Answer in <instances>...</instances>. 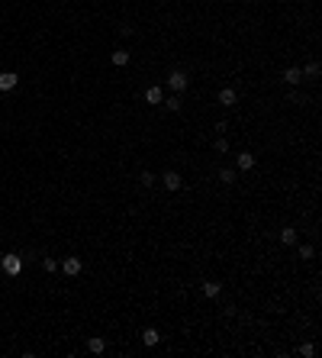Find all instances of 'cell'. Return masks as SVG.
I'll return each instance as SVG.
<instances>
[{"label":"cell","instance_id":"cell-1","mask_svg":"<svg viewBox=\"0 0 322 358\" xmlns=\"http://www.w3.org/2000/svg\"><path fill=\"white\" fill-rule=\"evenodd\" d=\"M0 268H3V274H10V278H20V271H23V258L16 255V252H7V255L0 258Z\"/></svg>","mask_w":322,"mask_h":358},{"label":"cell","instance_id":"cell-2","mask_svg":"<svg viewBox=\"0 0 322 358\" xmlns=\"http://www.w3.org/2000/svg\"><path fill=\"white\" fill-rule=\"evenodd\" d=\"M187 84H190V78H187L184 71H171V74H168V87H171L174 94H184Z\"/></svg>","mask_w":322,"mask_h":358},{"label":"cell","instance_id":"cell-3","mask_svg":"<svg viewBox=\"0 0 322 358\" xmlns=\"http://www.w3.org/2000/svg\"><path fill=\"white\" fill-rule=\"evenodd\" d=\"M58 268H62V271L68 274V278H74V274H81V271H84V262L71 255V258H62V262H58Z\"/></svg>","mask_w":322,"mask_h":358},{"label":"cell","instance_id":"cell-4","mask_svg":"<svg viewBox=\"0 0 322 358\" xmlns=\"http://www.w3.org/2000/svg\"><path fill=\"white\" fill-rule=\"evenodd\" d=\"M161 184L168 187V191H181V187H184V178H181L177 171H164L161 174Z\"/></svg>","mask_w":322,"mask_h":358},{"label":"cell","instance_id":"cell-5","mask_svg":"<svg viewBox=\"0 0 322 358\" xmlns=\"http://www.w3.org/2000/svg\"><path fill=\"white\" fill-rule=\"evenodd\" d=\"M20 84V74L16 71H0V91H13Z\"/></svg>","mask_w":322,"mask_h":358},{"label":"cell","instance_id":"cell-6","mask_svg":"<svg viewBox=\"0 0 322 358\" xmlns=\"http://www.w3.org/2000/svg\"><path fill=\"white\" fill-rule=\"evenodd\" d=\"M284 84H290V87L303 84V68H297V65H293V68H287L284 71Z\"/></svg>","mask_w":322,"mask_h":358},{"label":"cell","instance_id":"cell-7","mask_svg":"<svg viewBox=\"0 0 322 358\" xmlns=\"http://www.w3.org/2000/svg\"><path fill=\"white\" fill-rule=\"evenodd\" d=\"M216 100L223 103V107H235V100H238L235 87H223V91H219V97H216Z\"/></svg>","mask_w":322,"mask_h":358},{"label":"cell","instance_id":"cell-8","mask_svg":"<svg viewBox=\"0 0 322 358\" xmlns=\"http://www.w3.org/2000/svg\"><path fill=\"white\" fill-rule=\"evenodd\" d=\"M235 165H238V171H252V168H254V155H252V152H238Z\"/></svg>","mask_w":322,"mask_h":358},{"label":"cell","instance_id":"cell-9","mask_svg":"<svg viewBox=\"0 0 322 358\" xmlns=\"http://www.w3.org/2000/svg\"><path fill=\"white\" fill-rule=\"evenodd\" d=\"M87 352H93V355H103V352H107V342H103L100 335H91V339H87Z\"/></svg>","mask_w":322,"mask_h":358},{"label":"cell","instance_id":"cell-10","mask_svg":"<svg viewBox=\"0 0 322 358\" xmlns=\"http://www.w3.org/2000/svg\"><path fill=\"white\" fill-rule=\"evenodd\" d=\"M142 342H145L148 349H152V345H158V342H161V333H158V329H155V326H148L145 333H142Z\"/></svg>","mask_w":322,"mask_h":358},{"label":"cell","instance_id":"cell-11","mask_svg":"<svg viewBox=\"0 0 322 358\" xmlns=\"http://www.w3.org/2000/svg\"><path fill=\"white\" fill-rule=\"evenodd\" d=\"M145 100H148V103H161V100H164V91H161L158 84H152V87L145 91Z\"/></svg>","mask_w":322,"mask_h":358},{"label":"cell","instance_id":"cell-12","mask_svg":"<svg viewBox=\"0 0 322 358\" xmlns=\"http://www.w3.org/2000/svg\"><path fill=\"white\" fill-rule=\"evenodd\" d=\"M110 62H113L116 68H123V65H129V52H126V48H116V52L110 55Z\"/></svg>","mask_w":322,"mask_h":358},{"label":"cell","instance_id":"cell-13","mask_svg":"<svg viewBox=\"0 0 322 358\" xmlns=\"http://www.w3.org/2000/svg\"><path fill=\"white\" fill-rule=\"evenodd\" d=\"M161 103H164V107H168V110H171V113H177V110L184 107V100H181V94H171L168 100H161Z\"/></svg>","mask_w":322,"mask_h":358},{"label":"cell","instance_id":"cell-14","mask_svg":"<svg viewBox=\"0 0 322 358\" xmlns=\"http://www.w3.org/2000/svg\"><path fill=\"white\" fill-rule=\"evenodd\" d=\"M219 290H223L219 281H207V284H203V297H219Z\"/></svg>","mask_w":322,"mask_h":358},{"label":"cell","instance_id":"cell-15","mask_svg":"<svg viewBox=\"0 0 322 358\" xmlns=\"http://www.w3.org/2000/svg\"><path fill=\"white\" fill-rule=\"evenodd\" d=\"M280 242H284V245H293V242H297V229H293V226H284V229H280Z\"/></svg>","mask_w":322,"mask_h":358},{"label":"cell","instance_id":"cell-16","mask_svg":"<svg viewBox=\"0 0 322 358\" xmlns=\"http://www.w3.org/2000/svg\"><path fill=\"white\" fill-rule=\"evenodd\" d=\"M219 181H223V184H235V171H232V168H223V171H219Z\"/></svg>","mask_w":322,"mask_h":358},{"label":"cell","instance_id":"cell-17","mask_svg":"<svg viewBox=\"0 0 322 358\" xmlns=\"http://www.w3.org/2000/svg\"><path fill=\"white\" fill-rule=\"evenodd\" d=\"M303 74H306V78H319V62H309Z\"/></svg>","mask_w":322,"mask_h":358},{"label":"cell","instance_id":"cell-18","mask_svg":"<svg viewBox=\"0 0 322 358\" xmlns=\"http://www.w3.org/2000/svg\"><path fill=\"white\" fill-rule=\"evenodd\" d=\"M299 355H303V358H313V355H316V345H313V342L299 345Z\"/></svg>","mask_w":322,"mask_h":358},{"label":"cell","instance_id":"cell-19","mask_svg":"<svg viewBox=\"0 0 322 358\" xmlns=\"http://www.w3.org/2000/svg\"><path fill=\"white\" fill-rule=\"evenodd\" d=\"M42 268L52 274V271H58V262H55V258H42Z\"/></svg>","mask_w":322,"mask_h":358},{"label":"cell","instance_id":"cell-20","mask_svg":"<svg viewBox=\"0 0 322 358\" xmlns=\"http://www.w3.org/2000/svg\"><path fill=\"white\" fill-rule=\"evenodd\" d=\"M216 152H229V139H226V136L216 139Z\"/></svg>","mask_w":322,"mask_h":358},{"label":"cell","instance_id":"cell-21","mask_svg":"<svg viewBox=\"0 0 322 358\" xmlns=\"http://www.w3.org/2000/svg\"><path fill=\"white\" fill-rule=\"evenodd\" d=\"M313 255H316L313 245H299V258H313Z\"/></svg>","mask_w":322,"mask_h":358},{"label":"cell","instance_id":"cell-22","mask_svg":"<svg viewBox=\"0 0 322 358\" xmlns=\"http://www.w3.org/2000/svg\"><path fill=\"white\" fill-rule=\"evenodd\" d=\"M155 181H158V178H155V174H152V171H142V184H145V187H152V184H155Z\"/></svg>","mask_w":322,"mask_h":358}]
</instances>
